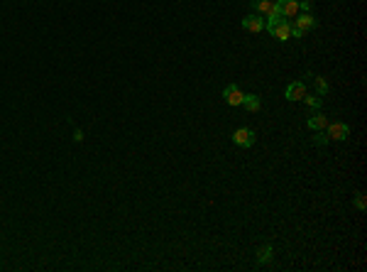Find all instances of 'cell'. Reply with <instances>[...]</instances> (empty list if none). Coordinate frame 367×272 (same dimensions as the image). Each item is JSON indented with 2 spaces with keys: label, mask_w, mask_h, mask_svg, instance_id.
Wrapping results in <instances>:
<instances>
[{
  "label": "cell",
  "mask_w": 367,
  "mask_h": 272,
  "mask_svg": "<svg viewBox=\"0 0 367 272\" xmlns=\"http://www.w3.org/2000/svg\"><path fill=\"white\" fill-rule=\"evenodd\" d=\"M264 27L272 32V37L274 39H279V42H287L289 37H292V22L289 20H274V22H264Z\"/></svg>",
  "instance_id": "6da1fadb"
},
{
  "label": "cell",
  "mask_w": 367,
  "mask_h": 272,
  "mask_svg": "<svg viewBox=\"0 0 367 272\" xmlns=\"http://www.w3.org/2000/svg\"><path fill=\"white\" fill-rule=\"evenodd\" d=\"M313 27H316V20H313V15H309V13H299V15L294 18L292 35L294 37H304L309 30H313Z\"/></svg>",
  "instance_id": "7a4b0ae2"
},
{
  "label": "cell",
  "mask_w": 367,
  "mask_h": 272,
  "mask_svg": "<svg viewBox=\"0 0 367 272\" xmlns=\"http://www.w3.org/2000/svg\"><path fill=\"white\" fill-rule=\"evenodd\" d=\"M277 10H279V15H282V18H292V20L301 13L299 0H277Z\"/></svg>",
  "instance_id": "3957f363"
},
{
  "label": "cell",
  "mask_w": 367,
  "mask_h": 272,
  "mask_svg": "<svg viewBox=\"0 0 367 272\" xmlns=\"http://www.w3.org/2000/svg\"><path fill=\"white\" fill-rule=\"evenodd\" d=\"M223 98H225V103H228V106H242L245 93H242L235 84H230V86H225V91H223Z\"/></svg>",
  "instance_id": "277c9868"
},
{
  "label": "cell",
  "mask_w": 367,
  "mask_h": 272,
  "mask_svg": "<svg viewBox=\"0 0 367 272\" xmlns=\"http://www.w3.org/2000/svg\"><path fill=\"white\" fill-rule=\"evenodd\" d=\"M233 140H235V145H240V147H252L255 145V132H252L250 127H240V130H235Z\"/></svg>",
  "instance_id": "5b68a950"
},
{
  "label": "cell",
  "mask_w": 367,
  "mask_h": 272,
  "mask_svg": "<svg viewBox=\"0 0 367 272\" xmlns=\"http://www.w3.org/2000/svg\"><path fill=\"white\" fill-rule=\"evenodd\" d=\"M326 127H328L330 140H348L350 138V125H345V123H333V125H326Z\"/></svg>",
  "instance_id": "8992f818"
},
{
  "label": "cell",
  "mask_w": 367,
  "mask_h": 272,
  "mask_svg": "<svg viewBox=\"0 0 367 272\" xmlns=\"http://www.w3.org/2000/svg\"><path fill=\"white\" fill-rule=\"evenodd\" d=\"M242 27L247 30V32H262L264 30V18L262 15H247V18L242 20Z\"/></svg>",
  "instance_id": "52a82bcc"
},
{
  "label": "cell",
  "mask_w": 367,
  "mask_h": 272,
  "mask_svg": "<svg viewBox=\"0 0 367 272\" xmlns=\"http://www.w3.org/2000/svg\"><path fill=\"white\" fill-rule=\"evenodd\" d=\"M304 96H306V86L301 81H294V84L287 86V98L289 101H304Z\"/></svg>",
  "instance_id": "ba28073f"
},
{
  "label": "cell",
  "mask_w": 367,
  "mask_h": 272,
  "mask_svg": "<svg viewBox=\"0 0 367 272\" xmlns=\"http://www.w3.org/2000/svg\"><path fill=\"white\" fill-rule=\"evenodd\" d=\"M242 106L250 110V113H257L259 106H262V101H259V96H257V93H247V96L242 98Z\"/></svg>",
  "instance_id": "9c48e42d"
},
{
  "label": "cell",
  "mask_w": 367,
  "mask_h": 272,
  "mask_svg": "<svg viewBox=\"0 0 367 272\" xmlns=\"http://www.w3.org/2000/svg\"><path fill=\"white\" fill-rule=\"evenodd\" d=\"M306 125L311 127V130H323V127L328 125V120H326V115H323V113H313L311 118L306 120Z\"/></svg>",
  "instance_id": "30bf717a"
},
{
  "label": "cell",
  "mask_w": 367,
  "mask_h": 272,
  "mask_svg": "<svg viewBox=\"0 0 367 272\" xmlns=\"http://www.w3.org/2000/svg\"><path fill=\"white\" fill-rule=\"evenodd\" d=\"M313 84H316L318 96H326V93H328V84H326V79H323V76H316V79H313Z\"/></svg>",
  "instance_id": "8fae6325"
},
{
  "label": "cell",
  "mask_w": 367,
  "mask_h": 272,
  "mask_svg": "<svg viewBox=\"0 0 367 272\" xmlns=\"http://www.w3.org/2000/svg\"><path fill=\"white\" fill-rule=\"evenodd\" d=\"M272 245H264V248H259V253H257V260L259 262H267V260H272Z\"/></svg>",
  "instance_id": "7c38bea8"
},
{
  "label": "cell",
  "mask_w": 367,
  "mask_h": 272,
  "mask_svg": "<svg viewBox=\"0 0 367 272\" xmlns=\"http://www.w3.org/2000/svg\"><path fill=\"white\" fill-rule=\"evenodd\" d=\"M304 101H306L311 108H318V106H321V98H318V96H304Z\"/></svg>",
  "instance_id": "4fadbf2b"
},
{
  "label": "cell",
  "mask_w": 367,
  "mask_h": 272,
  "mask_svg": "<svg viewBox=\"0 0 367 272\" xmlns=\"http://www.w3.org/2000/svg\"><path fill=\"white\" fill-rule=\"evenodd\" d=\"M355 206H357L360 211L365 209V194H357V199H355Z\"/></svg>",
  "instance_id": "5bb4252c"
},
{
  "label": "cell",
  "mask_w": 367,
  "mask_h": 272,
  "mask_svg": "<svg viewBox=\"0 0 367 272\" xmlns=\"http://www.w3.org/2000/svg\"><path fill=\"white\" fill-rule=\"evenodd\" d=\"M328 143V135H316V145H326Z\"/></svg>",
  "instance_id": "9a60e30c"
}]
</instances>
